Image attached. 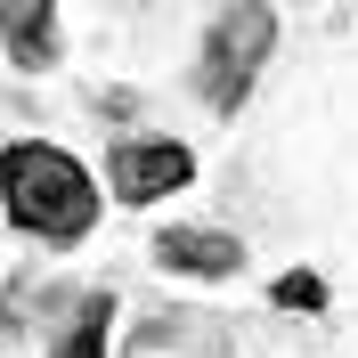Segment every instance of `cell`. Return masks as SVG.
Instances as JSON below:
<instances>
[{"mask_svg": "<svg viewBox=\"0 0 358 358\" xmlns=\"http://www.w3.org/2000/svg\"><path fill=\"white\" fill-rule=\"evenodd\" d=\"M0 203L33 245H82L98 228V179L49 138H8L0 147Z\"/></svg>", "mask_w": 358, "mask_h": 358, "instance_id": "1", "label": "cell"}, {"mask_svg": "<svg viewBox=\"0 0 358 358\" xmlns=\"http://www.w3.org/2000/svg\"><path fill=\"white\" fill-rule=\"evenodd\" d=\"M268 49H277V8L245 0V8H220V17L203 24V57H196V90L212 114H236L261 82Z\"/></svg>", "mask_w": 358, "mask_h": 358, "instance_id": "2", "label": "cell"}, {"mask_svg": "<svg viewBox=\"0 0 358 358\" xmlns=\"http://www.w3.org/2000/svg\"><path fill=\"white\" fill-rule=\"evenodd\" d=\"M122 358H236V334H228L220 310H196V301H171V310L138 317Z\"/></svg>", "mask_w": 358, "mask_h": 358, "instance_id": "3", "label": "cell"}, {"mask_svg": "<svg viewBox=\"0 0 358 358\" xmlns=\"http://www.w3.org/2000/svg\"><path fill=\"white\" fill-rule=\"evenodd\" d=\"M187 179H196V155H187L179 138H122L106 155L114 203H163V196H179Z\"/></svg>", "mask_w": 358, "mask_h": 358, "instance_id": "4", "label": "cell"}, {"mask_svg": "<svg viewBox=\"0 0 358 358\" xmlns=\"http://www.w3.org/2000/svg\"><path fill=\"white\" fill-rule=\"evenodd\" d=\"M147 252L163 277H212V285L245 268V236H228V228H163Z\"/></svg>", "mask_w": 358, "mask_h": 358, "instance_id": "5", "label": "cell"}, {"mask_svg": "<svg viewBox=\"0 0 358 358\" xmlns=\"http://www.w3.org/2000/svg\"><path fill=\"white\" fill-rule=\"evenodd\" d=\"M57 33H66V17L49 0H0V57L17 73H49L57 66Z\"/></svg>", "mask_w": 358, "mask_h": 358, "instance_id": "6", "label": "cell"}, {"mask_svg": "<svg viewBox=\"0 0 358 358\" xmlns=\"http://www.w3.org/2000/svg\"><path fill=\"white\" fill-rule=\"evenodd\" d=\"M106 317H114V293L90 285L66 301V317L49 326V358H106Z\"/></svg>", "mask_w": 358, "mask_h": 358, "instance_id": "7", "label": "cell"}, {"mask_svg": "<svg viewBox=\"0 0 358 358\" xmlns=\"http://www.w3.org/2000/svg\"><path fill=\"white\" fill-rule=\"evenodd\" d=\"M268 301H277V310H326V277H310V268H285V277L268 285Z\"/></svg>", "mask_w": 358, "mask_h": 358, "instance_id": "8", "label": "cell"}]
</instances>
